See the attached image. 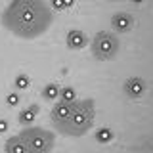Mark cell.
<instances>
[{
  "label": "cell",
  "instance_id": "6da1fadb",
  "mask_svg": "<svg viewBox=\"0 0 153 153\" xmlns=\"http://www.w3.org/2000/svg\"><path fill=\"white\" fill-rule=\"evenodd\" d=\"M6 21L13 33L21 36H33L42 33L46 23H50V16L44 12L40 0H16L8 12Z\"/></svg>",
  "mask_w": 153,
  "mask_h": 153
},
{
  "label": "cell",
  "instance_id": "7a4b0ae2",
  "mask_svg": "<svg viewBox=\"0 0 153 153\" xmlns=\"http://www.w3.org/2000/svg\"><path fill=\"white\" fill-rule=\"evenodd\" d=\"M94 115H96V109L92 100H82V102L75 103L73 113H71L69 121L61 126V132L69 134V136H82L92 126Z\"/></svg>",
  "mask_w": 153,
  "mask_h": 153
},
{
  "label": "cell",
  "instance_id": "3957f363",
  "mask_svg": "<svg viewBox=\"0 0 153 153\" xmlns=\"http://www.w3.org/2000/svg\"><path fill=\"white\" fill-rule=\"evenodd\" d=\"M19 138L27 143L31 153H50L52 147H54V136L48 130L38 128V126L25 128V130L19 134Z\"/></svg>",
  "mask_w": 153,
  "mask_h": 153
},
{
  "label": "cell",
  "instance_id": "277c9868",
  "mask_svg": "<svg viewBox=\"0 0 153 153\" xmlns=\"http://www.w3.org/2000/svg\"><path fill=\"white\" fill-rule=\"evenodd\" d=\"M119 50V40L109 33H100L98 36L94 38L92 44V52L100 59H111V57L117 54Z\"/></svg>",
  "mask_w": 153,
  "mask_h": 153
},
{
  "label": "cell",
  "instance_id": "5b68a950",
  "mask_svg": "<svg viewBox=\"0 0 153 153\" xmlns=\"http://www.w3.org/2000/svg\"><path fill=\"white\" fill-rule=\"evenodd\" d=\"M73 109H75V102L71 103V102H57L54 107H52V121L56 123V126L61 130V126L69 121V117H71V113H73Z\"/></svg>",
  "mask_w": 153,
  "mask_h": 153
},
{
  "label": "cell",
  "instance_id": "8992f818",
  "mask_svg": "<svg viewBox=\"0 0 153 153\" xmlns=\"http://www.w3.org/2000/svg\"><path fill=\"white\" fill-rule=\"evenodd\" d=\"M143 92H146V82H143L142 79H138V76L126 79V82H124V94H126L128 98L140 100L143 96Z\"/></svg>",
  "mask_w": 153,
  "mask_h": 153
},
{
  "label": "cell",
  "instance_id": "52a82bcc",
  "mask_svg": "<svg viewBox=\"0 0 153 153\" xmlns=\"http://www.w3.org/2000/svg\"><path fill=\"white\" fill-rule=\"evenodd\" d=\"M111 25L117 29V31L126 33V31H130V27H132V16L130 13H124V12H119V13L113 16Z\"/></svg>",
  "mask_w": 153,
  "mask_h": 153
},
{
  "label": "cell",
  "instance_id": "ba28073f",
  "mask_svg": "<svg viewBox=\"0 0 153 153\" xmlns=\"http://www.w3.org/2000/svg\"><path fill=\"white\" fill-rule=\"evenodd\" d=\"M86 44V36L82 31H76V29H73V31L67 33V46L71 48V50H80Z\"/></svg>",
  "mask_w": 153,
  "mask_h": 153
},
{
  "label": "cell",
  "instance_id": "9c48e42d",
  "mask_svg": "<svg viewBox=\"0 0 153 153\" xmlns=\"http://www.w3.org/2000/svg\"><path fill=\"white\" fill-rule=\"evenodd\" d=\"M6 153H31V149L19 136H13L6 142Z\"/></svg>",
  "mask_w": 153,
  "mask_h": 153
},
{
  "label": "cell",
  "instance_id": "30bf717a",
  "mask_svg": "<svg viewBox=\"0 0 153 153\" xmlns=\"http://www.w3.org/2000/svg\"><path fill=\"white\" fill-rule=\"evenodd\" d=\"M36 113H38V107H36V105H31L29 109H23V111H19L17 119H19V123L29 124V123H33V121H35Z\"/></svg>",
  "mask_w": 153,
  "mask_h": 153
},
{
  "label": "cell",
  "instance_id": "8fae6325",
  "mask_svg": "<svg viewBox=\"0 0 153 153\" xmlns=\"http://www.w3.org/2000/svg\"><path fill=\"white\" fill-rule=\"evenodd\" d=\"M94 138H96V142H100V143H109L113 140V130L111 128H107V126H103V128H98L94 134Z\"/></svg>",
  "mask_w": 153,
  "mask_h": 153
},
{
  "label": "cell",
  "instance_id": "7c38bea8",
  "mask_svg": "<svg viewBox=\"0 0 153 153\" xmlns=\"http://www.w3.org/2000/svg\"><path fill=\"white\" fill-rule=\"evenodd\" d=\"M42 96H44L46 100H54L59 96V88L54 84V82H50V84H46L44 86V90H42Z\"/></svg>",
  "mask_w": 153,
  "mask_h": 153
},
{
  "label": "cell",
  "instance_id": "4fadbf2b",
  "mask_svg": "<svg viewBox=\"0 0 153 153\" xmlns=\"http://www.w3.org/2000/svg\"><path fill=\"white\" fill-rule=\"evenodd\" d=\"M59 96H61V100H63V102H71V103L76 100V92H75V88H71V86L59 90Z\"/></svg>",
  "mask_w": 153,
  "mask_h": 153
},
{
  "label": "cell",
  "instance_id": "5bb4252c",
  "mask_svg": "<svg viewBox=\"0 0 153 153\" xmlns=\"http://www.w3.org/2000/svg\"><path fill=\"white\" fill-rule=\"evenodd\" d=\"M29 84H31V80H29L27 75H19L16 79V88L17 90H25V88H29Z\"/></svg>",
  "mask_w": 153,
  "mask_h": 153
},
{
  "label": "cell",
  "instance_id": "9a60e30c",
  "mask_svg": "<svg viewBox=\"0 0 153 153\" xmlns=\"http://www.w3.org/2000/svg\"><path fill=\"white\" fill-rule=\"evenodd\" d=\"M6 103H8V105H17V103H19V94H17V92H10V94L6 96Z\"/></svg>",
  "mask_w": 153,
  "mask_h": 153
},
{
  "label": "cell",
  "instance_id": "2e32d148",
  "mask_svg": "<svg viewBox=\"0 0 153 153\" xmlns=\"http://www.w3.org/2000/svg\"><path fill=\"white\" fill-rule=\"evenodd\" d=\"M52 8L54 10H63V0H52Z\"/></svg>",
  "mask_w": 153,
  "mask_h": 153
},
{
  "label": "cell",
  "instance_id": "e0dca14e",
  "mask_svg": "<svg viewBox=\"0 0 153 153\" xmlns=\"http://www.w3.org/2000/svg\"><path fill=\"white\" fill-rule=\"evenodd\" d=\"M8 128H10V124H8V121H4V119H0V132H8Z\"/></svg>",
  "mask_w": 153,
  "mask_h": 153
},
{
  "label": "cell",
  "instance_id": "ac0fdd59",
  "mask_svg": "<svg viewBox=\"0 0 153 153\" xmlns=\"http://www.w3.org/2000/svg\"><path fill=\"white\" fill-rule=\"evenodd\" d=\"M73 4H75V0H63V6L65 8H71Z\"/></svg>",
  "mask_w": 153,
  "mask_h": 153
},
{
  "label": "cell",
  "instance_id": "d6986e66",
  "mask_svg": "<svg viewBox=\"0 0 153 153\" xmlns=\"http://www.w3.org/2000/svg\"><path fill=\"white\" fill-rule=\"evenodd\" d=\"M132 2H134V4H142L143 0H132Z\"/></svg>",
  "mask_w": 153,
  "mask_h": 153
}]
</instances>
